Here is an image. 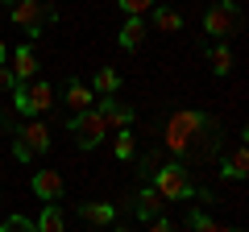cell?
I'll return each instance as SVG.
<instances>
[{"label": "cell", "instance_id": "6da1fadb", "mask_svg": "<svg viewBox=\"0 0 249 232\" xmlns=\"http://www.w3.org/2000/svg\"><path fill=\"white\" fill-rule=\"evenodd\" d=\"M208 125H212V120H208L204 112H187V108H183V112H175L166 120V129H162L166 137H162V141H166V149L187 153V149H191V141L199 137V129H208Z\"/></svg>", "mask_w": 249, "mask_h": 232}, {"label": "cell", "instance_id": "7a4b0ae2", "mask_svg": "<svg viewBox=\"0 0 249 232\" xmlns=\"http://www.w3.org/2000/svg\"><path fill=\"white\" fill-rule=\"evenodd\" d=\"M150 187L158 191L162 199H191V191H196V187H191V174H187V166H170V162H166V166H162V162L154 166Z\"/></svg>", "mask_w": 249, "mask_h": 232}, {"label": "cell", "instance_id": "3957f363", "mask_svg": "<svg viewBox=\"0 0 249 232\" xmlns=\"http://www.w3.org/2000/svg\"><path fill=\"white\" fill-rule=\"evenodd\" d=\"M71 133H75V145H79V149H96V145H104L108 125H104V116L96 112V104H91V108H83V112H75Z\"/></svg>", "mask_w": 249, "mask_h": 232}, {"label": "cell", "instance_id": "277c9868", "mask_svg": "<svg viewBox=\"0 0 249 232\" xmlns=\"http://www.w3.org/2000/svg\"><path fill=\"white\" fill-rule=\"evenodd\" d=\"M46 17H58L46 0H13V25H21L25 33H42Z\"/></svg>", "mask_w": 249, "mask_h": 232}, {"label": "cell", "instance_id": "5b68a950", "mask_svg": "<svg viewBox=\"0 0 249 232\" xmlns=\"http://www.w3.org/2000/svg\"><path fill=\"white\" fill-rule=\"evenodd\" d=\"M96 112L104 116V125H108V133H121V129H129L137 120V112L124 99H116V96H100L96 99Z\"/></svg>", "mask_w": 249, "mask_h": 232}, {"label": "cell", "instance_id": "8992f818", "mask_svg": "<svg viewBox=\"0 0 249 232\" xmlns=\"http://www.w3.org/2000/svg\"><path fill=\"white\" fill-rule=\"evenodd\" d=\"M204 29L216 37V42H224V37L237 29V9H232L229 0H220V4H212V9L204 13Z\"/></svg>", "mask_w": 249, "mask_h": 232}, {"label": "cell", "instance_id": "52a82bcc", "mask_svg": "<svg viewBox=\"0 0 249 232\" xmlns=\"http://www.w3.org/2000/svg\"><path fill=\"white\" fill-rule=\"evenodd\" d=\"M17 141H21V145H25V149L37 158V153L50 149V129H46L42 120H29V116H25V125L17 129Z\"/></svg>", "mask_w": 249, "mask_h": 232}, {"label": "cell", "instance_id": "ba28073f", "mask_svg": "<svg viewBox=\"0 0 249 232\" xmlns=\"http://www.w3.org/2000/svg\"><path fill=\"white\" fill-rule=\"evenodd\" d=\"M220 174H224L229 182H245V179H249V149H245V141L232 145V153L220 162Z\"/></svg>", "mask_w": 249, "mask_h": 232}, {"label": "cell", "instance_id": "9c48e42d", "mask_svg": "<svg viewBox=\"0 0 249 232\" xmlns=\"http://www.w3.org/2000/svg\"><path fill=\"white\" fill-rule=\"evenodd\" d=\"M29 187H34V195H37V199L54 203V199H62V174H58V170H37Z\"/></svg>", "mask_w": 249, "mask_h": 232}, {"label": "cell", "instance_id": "30bf717a", "mask_svg": "<svg viewBox=\"0 0 249 232\" xmlns=\"http://www.w3.org/2000/svg\"><path fill=\"white\" fill-rule=\"evenodd\" d=\"M9 71L17 75V83L34 79V75H37V54H34V46H17V50L9 54Z\"/></svg>", "mask_w": 249, "mask_h": 232}, {"label": "cell", "instance_id": "8fae6325", "mask_svg": "<svg viewBox=\"0 0 249 232\" xmlns=\"http://www.w3.org/2000/svg\"><path fill=\"white\" fill-rule=\"evenodd\" d=\"M116 42H121V50H142V46H145V21L142 17H124Z\"/></svg>", "mask_w": 249, "mask_h": 232}, {"label": "cell", "instance_id": "7c38bea8", "mask_svg": "<svg viewBox=\"0 0 249 232\" xmlns=\"http://www.w3.org/2000/svg\"><path fill=\"white\" fill-rule=\"evenodd\" d=\"M79 215L88 224H96V228H112L116 224V207L112 203H79Z\"/></svg>", "mask_w": 249, "mask_h": 232}, {"label": "cell", "instance_id": "4fadbf2b", "mask_svg": "<svg viewBox=\"0 0 249 232\" xmlns=\"http://www.w3.org/2000/svg\"><path fill=\"white\" fill-rule=\"evenodd\" d=\"M25 96H29V108H34V116H37V112H50V108H54V87H50L46 79L29 83Z\"/></svg>", "mask_w": 249, "mask_h": 232}, {"label": "cell", "instance_id": "5bb4252c", "mask_svg": "<svg viewBox=\"0 0 249 232\" xmlns=\"http://www.w3.org/2000/svg\"><path fill=\"white\" fill-rule=\"evenodd\" d=\"M162 203H166V199H162L158 195V191H154V187H145L142 191V195H137V203H133V212H137V220H154V215H162Z\"/></svg>", "mask_w": 249, "mask_h": 232}, {"label": "cell", "instance_id": "9a60e30c", "mask_svg": "<svg viewBox=\"0 0 249 232\" xmlns=\"http://www.w3.org/2000/svg\"><path fill=\"white\" fill-rule=\"evenodd\" d=\"M91 99H96V91H91L83 79H71V83H67V108H71V112L91 108Z\"/></svg>", "mask_w": 249, "mask_h": 232}, {"label": "cell", "instance_id": "2e32d148", "mask_svg": "<svg viewBox=\"0 0 249 232\" xmlns=\"http://www.w3.org/2000/svg\"><path fill=\"white\" fill-rule=\"evenodd\" d=\"M91 91H96V96H116V91H121V75H116L112 66H100V71L91 75Z\"/></svg>", "mask_w": 249, "mask_h": 232}, {"label": "cell", "instance_id": "e0dca14e", "mask_svg": "<svg viewBox=\"0 0 249 232\" xmlns=\"http://www.w3.org/2000/svg\"><path fill=\"white\" fill-rule=\"evenodd\" d=\"M34 228H37V232H67V220H62L58 203H46V207H42V215L34 220Z\"/></svg>", "mask_w": 249, "mask_h": 232}, {"label": "cell", "instance_id": "ac0fdd59", "mask_svg": "<svg viewBox=\"0 0 249 232\" xmlns=\"http://www.w3.org/2000/svg\"><path fill=\"white\" fill-rule=\"evenodd\" d=\"M154 17H150V25L158 29V33H178L183 29V17H178L175 9H150Z\"/></svg>", "mask_w": 249, "mask_h": 232}, {"label": "cell", "instance_id": "d6986e66", "mask_svg": "<svg viewBox=\"0 0 249 232\" xmlns=\"http://www.w3.org/2000/svg\"><path fill=\"white\" fill-rule=\"evenodd\" d=\"M112 153H116V162H133V158H137V141H133V133H129V129H121V133H116Z\"/></svg>", "mask_w": 249, "mask_h": 232}, {"label": "cell", "instance_id": "ffe728a7", "mask_svg": "<svg viewBox=\"0 0 249 232\" xmlns=\"http://www.w3.org/2000/svg\"><path fill=\"white\" fill-rule=\"evenodd\" d=\"M187 224H191L196 232H241V228H224V224H216L212 215H208V212H199V207H196L191 215H187Z\"/></svg>", "mask_w": 249, "mask_h": 232}, {"label": "cell", "instance_id": "44dd1931", "mask_svg": "<svg viewBox=\"0 0 249 232\" xmlns=\"http://www.w3.org/2000/svg\"><path fill=\"white\" fill-rule=\"evenodd\" d=\"M208 58H212V71H216V75H229V71H232V50H229L224 42H216L212 50H208Z\"/></svg>", "mask_w": 249, "mask_h": 232}, {"label": "cell", "instance_id": "7402d4cb", "mask_svg": "<svg viewBox=\"0 0 249 232\" xmlns=\"http://www.w3.org/2000/svg\"><path fill=\"white\" fill-rule=\"evenodd\" d=\"M116 4H121L124 17H145V13L154 9V0H116Z\"/></svg>", "mask_w": 249, "mask_h": 232}, {"label": "cell", "instance_id": "603a6c76", "mask_svg": "<svg viewBox=\"0 0 249 232\" xmlns=\"http://www.w3.org/2000/svg\"><path fill=\"white\" fill-rule=\"evenodd\" d=\"M9 96H13V108H17V116H34V108H29V96H25V83H17Z\"/></svg>", "mask_w": 249, "mask_h": 232}, {"label": "cell", "instance_id": "cb8c5ba5", "mask_svg": "<svg viewBox=\"0 0 249 232\" xmlns=\"http://www.w3.org/2000/svg\"><path fill=\"white\" fill-rule=\"evenodd\" d=\"M0 232H37L34 220H25V215H9V220L0 224Z\"/></svg>", "mask_w": 249, "mask_h": 232}, {"label": "cell", "instance_id": "d4e9b609", "mask_svg": "<svg viewBox=\"0 0 249 232\" xmlns=\"http://www.w3.org/2000/svg\"><path fill=\"white\" fill-rule=\"evenodd\" d=\"M145 232H178V228L166 220V215H154V220H145Z\"/></svg>", "mask_w": 249, "mask_h": 232}, {"label": "cell", "instance_id": "484cf974", "mask_svg": "<svg viewBox=\"0 0 249 232\" xmlns=\"http://www.w3.org/2000/svg\"><path fill=\"white\" fill-rule=\"evenodd\" d=\"M17 87V75L9 71V63H0V91H13Z\"/></svg>", "mask_w": 249, "mask_h": 232}, {"label": "cell", "instance_id": "4316f807", "mask_svg": "<svg viewBox=\"0 0 249 232\" xmlns=\"http://www.w3.org/2000/svg\"><path fill=\"white\" fill-rule=\"evenodd\" d=\"M13 153H17V162H29V158H34V153H29L21 141H13Z\"/></svg>", "mask_w": 249, "mask_h": 232}, {"label": "cell", "instance_id": "83f0119b", "mask_svg": "<svg viewBox=\"0 0 249 232\" xmlns=\"http://www.w3.org/2000/svg\"><path fill=\"white\" fill-rule=\"evenodd\" d=\"M0 63H9V46H4V37H0Z\"/></svg>", "mask_w": 249, "mask_h": 232}, {"label": "cell", "instance_id": "f1b7e54d", "mask_svg": "<svg viewBox=\"0 0 249 232\" xmlns=\"http://www.w3.org/2000/svg\"><path fill=\"white\" fill-rule=\"evenodd\" d=\"M116 232H137V228H116Z\"/></svg>", "mask_w": 249, "mask_h": 232}, {"label": "cell", "instance_id": "f546056e", "mask_svg": "<svg viewBox=\"0 0 249 232\" xmlns=\"http://www.w3.org/2000/svg\"><path fill=\"white\" fill-rule=\"evenodd\" d=\"M9 4H13V0H9Z\"/></svg>", "mask_w": 249, "mask_h": 232}]
</instances>
